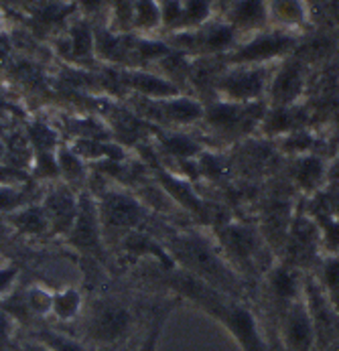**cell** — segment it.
I'll return each instance as SVG.
<instances>
[{
	"label": "cell",
	"mask_w": 339,
	"mask_h": 351,
	"mask_svg": "<svg viewBox=\"0 0 339 351\" xmlns=\"http://www.w3.org/2000/svg\"><path fill=\"white\" fill-rule=\"evenodd\" d=\"M10 232L19 242H51V223L41 203H31L10 215L4 217Z\"/></svg>",
	"instance_id": "17"
},
{
	"label": "cell",
	"mask_w": 339,
	"mask_h": 351,
	"mask_svg": "<svg viewBox=\"0 0 339 351\" xmlns=\"http://www.w3.org/2000/svg\"><path fill=\"white\" fill-rule=\"evenodd\" d=\"M33 337L41 339L51 351H94L80 337L69 335L57 327H39L33 331Z\"/></svg>",
	"instance_id": "32"
},
{
	"label": "cell",
	"mask_w": 339,
	"mask_h": 351,
	"mask_svg": "<svg viewBox=\"0 0 339 351\" xmlns=\"http://www.w3.org/2000/svg\"><path fill=\"white\" fill-rule=\"evenodd\" d=\"M274 149L283 158H292V156H301V154H311V152H319V136L317 132L309 126V128H301L289 132L285 136H279L272 141Z\"/></svg>",
	"instance_id": "27"
},
{
	"label": "cell",
	"mask_w": 339,
	"mask_h": 351,
	"mask_svg": "<svg viewBox=\"0 0 339 351\" xmlns=\"http://www.w3.org/2000/svg\"><path fill=\"white\" fill-rule=\"evenodd\" d=\"M97 177H102V175H97ZM88 189L96 197L102 236H104V244L108 248V254L130 232L150 230L148 226H150L154 213L146 207L145 201L141 199L132 189L118 185L106 177H102L97 185H88Z\"/></svg>",
	"instance_id": "4"
},
{
	"label": "cell",
	"mask_w": 339,
	"mask_h": 351,
	"mask_svg": "<svg viewBox=\"0 0 339 351\" xmlns=\"http://www.w3.org/2000/svg\"><path fill=\"white\" fill-rule=\"evenodd\" d=\"M25 136L31 145V151L35 152H57V149L63 143V136L57 128V124H51L49 120H33L27 130Z\"/></svg>",
	"instance_id": "29"
},
{
	"label": "cell",
	"mask_w": 339,
	"mask_h": 351,
	"mask_svg": "<svg viewBox=\"0 0 339 351\" xmlns=\"http://www.w3.org/2000/svg\"><path fill=\"white\" fill-rule=\"evenodd\" d=\"M132 37L112 31V29H96L94 31V45H96V57L112 63H130L132 61Z\"/></svg>",
	"instance_id": "21"
},
{
	"label": "cell",
	"mask_w": 339,
	"mask_h": 351,
	"mask_svg": "<svg viewBox=\"0 0 339 351\" xmlns=\"http://www.w3.org/2000/svg\"><path fill=\"white\" fill-rule=\"evenodd\" d=\"M86 295L80 287L65 285L59 289H53V301H51V317L59 325L78 323L86 308Z\"/></svg>",
	"instance_id": "20"
},
{
	"label": "cell",
	"mask_w": 339,
	"mask_h": 351,
	"mask_svg": "<svg viewBox=\"0 0 339 351\" xmlns=\"http://www.w3.org/2000/svg\"><path fill=\"white\" fill-rule=\"evenodd\" d=\"M75 4H78L84 12L94 14V12H97V10L102 8L104 0H75Z\"/></svg>",
	"instance_id": "41"
},
{
	"label": "cell",
	"mask_w": 339,
	"mask_h": 351,
	"mask_svg": "<svg viewBox=\"0 0 339 351\" xmlns=\"http://www.w3.org/2000/svg\"><path fill=\"white\" fill-rule=\"evenodd\" d=\"M10 53H12V41L4 31H0V65L10 59Z\"/></svg>",
	"instance_id": "40"
},
{
	"label": "cell",
	"mask_w": 339,
	"mask_h": 351,
	"mask_svg": "<svg viewBox=\"0 0 339 351\" xmlns=\"http://www.w3.org/2000/svg\"><path fill=\"white\" fill-rule=\"evenodd\" d=\"M213 238L220 244L224 256L232 264V268L244 280L256 289L264 272L274 264L277 256L268 246L264 234L258 223H250L242 219H228L213 226Z\"/></svg>",
	"instance_id": "5"
},
{
	"label": "cell",
	"mask_w": 339,
	"mask_h": 351,
	"mask_svg": "<svg viewBox=\"0 0 339 351\" xmlns=\"http://www.w3.org/2000/svg\"><path fill=\"white\" fill-rule=\"evenodd\" d=\"M329 12H331L334 21L339 25V0H329Z\"/></svg>",
	"instance_id": "44"
},
{
	"label": "cell",
	"mask_w": 339,
	"mask_h": 351,
	"mask_svg": "<svg viewBox=\"0 0 339 351\" xmlns=\"http://www.w3.org/2000/svg\"><path fill=\"white\" fill-rule=\"evenodd\" d=\"M163 27L177 33L183 29V0H159Z\"/></svg>",
	"instance_id": "35"
},
{
	"label": "cell",
	"mask_w": 339,
	"mask_h": 351,
	"mask_svg": "<svg viewBox=\"0 0 339 351\" xmlns=\"http://www.w3.org/2000/svg\"><path fill=\"white\" fill-rule=\"evenodd\" d=\"M112 77L116 86H120L124 92H132L135 98H146V100H161V98H171L183 94L181 88L167 80L161 73L148 71L143 67H124V69H114Z\"/></svg>",
	"instance_id": "14"
},
{
	"label": "cell",
	"mask_w": 339,
	"mask_h": 351,
	"mask_svg": "<svg viewBox=\"0 0 339 351\" xmlns=\"http://www.w3.org/2000/svg\"><path fill=\"white\" fill-rule=\"evenodd\" d=\"M299 39L289 31H258L228 53V65H272L296 51Z\"/></svg>",
	"instance_id": "10"
},
{
	"label": "cell",
	"mask_w": 339,
	"mask_h": 351,
	"mask_svg": "<svg viewBox=\"0 0 339 351\" xmlns=\"http://www.w3.org/2000/svg\"><path fill=\"white\" fill-rule=\"evenodd\" d=\"M80 193L82 191H75L63 181H53L45 185L39 203L47 213L53 242H61L71 230L80 207Z\"/></svg>",
	"instance_id": "12"
},
{
	"label": "cell",
	"mask_w": 339,
	"mask_h": 351,
	"mask_svg": "<svg viewBox=\"0 0 339 351\" xmlns=\"http://www.w3.org/2000/svg\"><path fill=\"white\" fill-rule=\"evenodd\" d=\"M45 185L31 181L23 183H0V217H6L31 203L41 201Z\"/></svg>",
	"instance_id": "23"
},
{
	"label": "cell",
	"mask_w": 339,
	"mask_h": 351,
	"mask_svg": "<svg viewBox=\"0 0 339 351\" xmlns=\"http://www.w3.org/2000/svg\"><path fill=\"white\" fill-rule=\"evenodd\" d=\"M329 183H339V154L329 162Z\"/></svg>",
	"instance_id": "42"
},
{
	"label": "cell",
	"mask_w": 339,
	"mask_h": 351,
	"mask_svg": "<svg viewBox=\"0 0 339 351\" xmlns=\"http://www.w3.org/2000/svg\"><path fill=\"white\" fill-rule=\"evenodd\" d=\"M266 110V101L238 104L218 98L211 104H205V114L201 120V126L207 134V141L203 143L205 149L209 143L222 147H238L244 141L254 138L260 130Z\"/></svg>",
	"instance_id": "6"
},
{
	"label": "cell",
	"mask_w": 339,
	"mask_h": 351,
	"mask_svg": "<svg viewBox=\"0 0 339 351\" xmlns=\"http://www.w3.org/2000/svg\"><path fill=\"white\" fill-rule=\"evenodd\" d=\"M179 304L181 301L175 297H167V299H159L156 302H152L150 308L146 311L139 331L116 351H159L161 335L167 327V321L171 319V315L175 313Z\"/></svg>",
	"instance_id": "16"
},
{
	"label": "cell",
	"mask_w": 339,
	"mask_h": 351,
	"mask_svg": "<svg viewBox=\"0 0 339 351\" xmlns=\"http://www.w3.org/2000/svg\"><path fill=\"white\" fill-rule=\"evenodd\" d=\"M10 351H51V350H49L47 346H45L41 339H37V337H33V335H31L29 339H23V341H19V339H16V341H14V346L10 348Z\"/></svg>",
	"instance_id": "39"
},
{
	"label": "cell",
	"mask_w": 339,
	"mask_h": 351,
	"mask_svg": "<svg viewBox=\"0 0 339 351\" xmlns=\"http://www.w3.org/2000/svg\"><path fill=\"white\" fill-rule=\"evenodd\" d=\"M6 156H8V145L6 138L0 136V165H6Z\"/></svg>",
	"instance_id": "43"
},
{
	"label": "cell",
	"mask_w": 339,
	"mask_h": 351,
	"mask_svg": "<svg viewBox=\"0 0 339 351\" xmlns=\"http://www.w3.org/2000/svg\"><path fill=\"white\" fill-rule=\"evenodd\" d=\"M319 230L321 256H339V215L334 211L311 213Z\"/></svg>",
	"instance_id": "30"
},
{
	"label": "cell",
	"mask_w": 339,
	"mask_h": 351,
	"mask_svg": "<svg viewBox=\"0 0 339 351\" xmlns=\"http://www.w3.org/2000/svg\"><path fill=\"white\" fill-rule=\"evenodd\" d=\"M57 167H59V181L67 183L75 191H86L92 177V167L82 160L71 147L63 141L57 149Z\"/></svg>",
	"instance_id": "22"
},
{
	"label": "cell",
	"mask_w": 339,
	"mask_h": 351,
	"mask_svg": "<svg viewBox=\"0 0 339 351\" xmlns=\"http://www.w3.org/2000/svg\"><path fill=\"white\" fill-rule=\"evenodd\" d=\"M228 23L236 31L258 33L268 23V4L266 0H236L230 8Z\"/></svg>",
	"instance_id": "24"
},
{
	"label": "cell",
	"mask_w": 339,
	"mask_h": 351,
	"mask_svg": "<svg viewBox=\"0 0 339 351\" xmlns=\"http://www.w3.org/2000/svg\"><path fill=\"white\" fill-rule=\"evenodd\" d=\"M311 126V116L305 112V108L301 104L294 106H279V108H270L266 110L260 130L258 134L266 141H274L279 136H285L289 132L301 130V128H309Z\"/></svg>",
	"instance_id": "18"
},
{
	"label": "cell",
	"mask_w": 339,
	"mask_h": 351,
	"mask_svg": "<svg viewBox=\"0 0 339 351\" xmlns=\"http://www.w3.org/2000/svg\"><path fill=\"white\" fill-rule=\"evenodd\" d=\"M0 351H6V350H2V348H0Z\"/></svg>",
	"instance_id": "46"
},
{
	"label": "cell",
	"mask_w": 339,
	"mask_h": 351,
	"mask_svg": "<svg viewBox=\"0 0 339 351\" xmlns=\"http://www.w3.org/2000/svg\"><path fill=\"white\" fill-rule=\"evenodd\" d=\"M145 319V317H143ZM139 306L122 295H100L86 302L80 339L94 351L122 348L143 323Z\"/></svg>",
	"instance_id": "3"
},
{
	"label": "cell",
	"mask_w": 339,
	"mask_h": 351,
	"mask_svg": "<svg viewBox=\"0 0 339 351\" xmlns=\"http://www.w3.org/2000/svg\"><path fill=\"white\" fill-rule=\"evenodd\" d=\"M16 244H19V240L10 232V228L4 221V217H0V256H8V250L14 248Z\"/></svg>",
	"instance_id": "38"
},
{
	"label": "cell",
	"mask_w": 339,
	"mask_h": 351,
	"mask_svg": "<svg viewBox=\"0 0 339 351\" xmlns=\"http://www.w3.org/2000/svg\"><path fill=\"white\" fill-rule=\"evenodd\" d=\"M211 14V0H183V29L191 31L199 29L209 21Z\"/></svg>",
	"instance_id": "33"
},
{
	"label": "cell",
	"mask_w": 339,
	"mask_h": 351,
	"mask_svg": "<svg viewBox=\"0 0 339 351\" xmlns=\"http://www.w3.org/2000/svg\"><path fill=\"white\" fill-rule=\"evenodd\" d=\"M305 88H307L305 63L299 61L296 57L285 59L274 67V73H272L270 86H268V94H266V104L270 108L301 104Z\"/></svg>",
	"instance_id": "15"
},
{
	"label": "cell",
	"mask_w": 339,
	"mask_h": 351,
	"mask_svg": "<svg viewBox=\"0 0 339 351\" xmlns=\"http://www.w3.org/2000/svg\"><path fill=\"white\" fill-rule=\"evenodd\" d=\"M272 73V65H230L224 73H220L213 90L220 100L238 104L264 101Z\"/></svg>",
	"instance_id": "9"
},
{
	"label": "cell",
	"mask_w": 339,
	"mask_h": 351,
	"mask_svg": "<svg viewBox=\"0 0 339 351\" xmlns=\"http://www.w3.org/2000/svg\"><path fill=\"white\" fill-rule=\"evenodd\" d=\"M130 108L148 124L167 130H189L201 124L205 114V104L185 94L161 100L132 98Z\"/></svg>",
	"instance_id": "7"
},
{
	"label": "cell",
	"mask_w": 339,
	"mask_h": 351,
	"mask_svg": "<svg viewBox=\"0 0 339 351\" xmlns=\"http://www.w3.org/2000/svg\"><path fill=\"white\" fill-rule=\"evenodd\" d=\"M274 335L283 351H317V335L305 302V293L299 301L289 304L277 319Z\"/></svg>",
	"instance_id": "11"
},
{
	"label": "cell",
	"mask_w": 339,
	"mask_h": 351,
	"mask_svg": "<svg viewBox=\"0 0 339 351\" xmlns=\"http://www.w3.org/2000/svg\"><path fill=\"white\" fill-rule=\"evenodd\" d=\"M329 162L321 152L287 158V171L292 189L303 197H317L329 185Z\"/></svg>",
	"instance_id": "13"
},
{
	"label": "cell",
	"mask_w": 339,
	"mask_h": 351,
	"mask_svg": "<svg viewBox=\"0 0 339 351\" xmlns=\"http://www.w3.org/2000/svg\"><path fill=\"white\" fill-rule=\"evenodd\" d=\"M311 274L339 315V256H321Z\"/></svg>",
	"instance_id": "26"
},
{
	"label": "cell",
	"mask_w": 339,
	"mask_h": 351,
	"mask_svg": "<svg viewBox=\"0 0 339 351\" xmlns=\"http://www.w3.org/2000/svg\"><path fill=\"white\" fill-rule=\"evenodd\" d=\"M73 10V6H63V4H57V2H51L47 6L39 8L37 12V21L39 25L53 29V27H61L65 23V19L69 16V12Z\"/></svg>",
	"instance_id": "36"
},
{
	"label": "cell",
	"mask_w": 339,
	"mask_h": 351,
	"mask_svg": "<svg viewBox=\"0 0 339 351\" xmlns=\"http://www.w3.org/2000/svg\"><path fill=\"white\" fill-rule=\"evenodd\" d=\"M161 240L177 268L230 297L252 301V287L232 268L211 232L179 230Z\"/></svg>",
	"instance_id": "2"
},
{
	"label": "cell",
	"mask_w": 339,
	"mask_h": 351,
	"mask_svg": "<svg viewBox=\"0 0 339 351\" xmlns=\"http://www.w3.org/2000/svg\"><path fill=\"white\" fill-rule=\"evenodd\" d=\"M19 321L6 311L0 306V348L6 351H10V348L14 346L16 341V335H19Z\"/></svg>",
	"instance_id": "37"
},
{
	"label": "cell",
	"mask_w": 339,
	"mask_h": 351,
	"mask_svg": "<svg viewBox=\"0 0 339 351\" xmlns=\"http://www.w3.org/2000/svg\"><path fill=\"white\" fill-rule=\"evenodd\" d=\"M61 244L75 252L82 260L86 258L90 262L108 266L110 254H108V248L104 244V236H102L96 197L90 189L80 193V207H78L75 221H73L71 230L67 232V236L61 240Z\"/></svg>",
	"instance_id": "8"
},
{
	"label": "cell",
	"mask_w": 339,
	"mask_h": 351,
	"mask_svg": "<svg viewBox=\"0 0 339 351\" xmlns=\"http://www.w3.org/2000/svg\"><path fill=\"white\" fill-rule=\"evenodd\" d=\"M21 264L12 258H4L0 262V301H4L8 295H12L19 289L21 280Z\"/></svg>",
	"instance_id": "34"
},
{
	"label": "cell",
	"mask_w": 339,
	"mask_h": 351,
	"mask_svg": "<svg viewBox=\"0 0 339 351\" xmlns=\"http://www.w3.org/2000/svg\"><path fill=\"white\" fill-rule=\"evenodd\" d=\"M59 51L65 59L75 63H90L96 59L94 29L88 25V21L71 23L65 29L63 39H59Z\"/></svg>",
	"instance_id": "19"
},
{
	"label": "cell",
	"mask_w": 339,
	"mask_h": 351,
	"mask_svg": "<svg viewBox=\"0 0 339 351\" xmlns=\"http://www.w3.org/2000/svg\"><path fill=\"white\" fill-rule=\"evenodd\" d=\"M21 299L25 304V311L31 321L49 319L51 317V301H53V289L43 282H29L27 287L19 289Z\"/></svg>",
	"instance_id": "28"
},
{
	"label": "cell",
	"mask_w": 339,
	"mask_h": 351,
	"mask_svg": "<svg viewBox=\"0 0 339 351\" xmlns=\"http://www.w3.org/2000/svg\"><path fill=\"white\" fill-rule=\"evenodd\" d=\"M4 258H10V256H0V262H2V260H4Z\"/></svg>",
	"instance_id": "45"
},
{
	"label": "cell",
	"mask_w": 339,
	"mask_h": 351,
	"mask_svg": "<svg viewBox=\"0 0 339 351\" xmlns=\"http://www.w3.org/2000/svg\"><path fill=\"white\" fill-rule=\"evenodd\" d=\"M268 23H274L281 31L294 33L307 23V6L303 0H266Z\"/></svg>",
	"instance_id": "25"
},
{
	"label": "cell",
	"mask_w": 339,
	"mask_h": 351,
	"mask_svg": "<svg viewBox=\"0 0 339 351\" xmlns=\"http://www.w3.org/2000/svg\"><path fill=\"white\" fill-rule=\"evenodd\" d=\"M143 278L167 291L169 297L187 302L213 319L234 339L240 351H274L252 301L230 297L181 268H163L154 262L145 264Z\"/></svg>",
	"instance_id": "1"
},
{
	"label": "cell",
	"mask_w": 339,
	"mask_h": 351,
	"mask_svg": "<svg viewBox=\"0 0 339 351\" xmlns=\"http://www.w3.org/2000/svg\"><path fill=\"white\" fill-rule=\"evenodd\" d=\"M130 27L139 33H152L163 27L159 0H132Z\"/></svg>",
	"instance_id": "31"
}]
</instances>
